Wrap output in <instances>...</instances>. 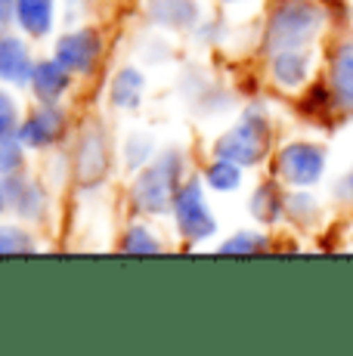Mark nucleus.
<instances>
[{
	"label": "nucleus",
	"mask_w": 353,
	"mask_h": 356,
	"mask_svg": "<svg viewBox=\"0 0 353 356\" xmlns=\"http://www.w3.org/2000/svg\"><path fill=\"white\" fill-rule=\"evenodd\" d=\"M155 155H158L155 136L146 134V130H131V134L121 140V164H124L131 174H137L140 168H146Z\"/></svg>",
	"instance_id": "6ab92c4d"
},
{
	"label": "nucleus",
	"mask_w": 353,
	"mask_h": 356,
	"mask_svg": "<svg viewBox=\"0 0 353 356\" xmlns=\"http://www.w3.org/2000/svg\"><path fill=\"white\" fill-rule=\"evenodd\" d=\"M38 59L31 56L28 44L22 34H10L0 31V84L6 87H28L31 84V72H35Z\"/></svg>",
	"instance_id": "9b49d317"
},
{
	"label": "nucleus",
	"mask_w": 353,
	"mask_h": 356,
	"mask_svg": "<svg viewBox=\"0 0 353 356\" xmlns=\"http://www.w3.org/2000/svg\"><path fill=\"white\" fill-rule=\"evenodd\" d=\"M335 90H329L325 84H316V87H310L307 93H304V99H301V112L307 115V118H313V121H325L329 118V112H331V106H335Z\"/></svg>",
	"instance_id": "a878e982"
},
{
	"label": "nucleus",
	"mask_w": 353,
	"mask_h": 356,
	"mask_svg": "<svg viewBox=\"0 0 353 356\" xmlns=\"http://www.w3.org/2000/svg\"><path fill=\"white\" fill-rule=\"evenodd\" d=\"M19 127V99L0 84V130H16Z\"/></svg>",
	"instance_id": "bb28decb"
},
{
	"label": "nucleus",
	"mask_w": 353,
	"mask_h": 356,
	"mask_svg": "<svg viewBox=\"0 0 353 356\" xmlns=\"http://www.w3.org/2000/svg\"><path fill=\"white\" fill-rule=\"evenodd\" d=\"M186 180V155L180 149H161L131 180V208L142 217H167L176 189Z\"/></svg>",
	"instance_id": "f257e3e1"
},
{
	"label": "nucleus",
	"mask_w": 353,
	"mask_h": 356,
	"mask_svg": "<svg viewBox=\"0 0 353 356\" xmlns=\"http://www.w3.org/2000/svg\"><path fill=\"white\" fill-rule=\"evenodd\" d=\"M248 214L254 217L261 227H273L285 217V195L279 193V183L267 180V183H257L254 193L248 198Z\"/></svg>",
	"instance_id": "f3484780"
},
{
	"label": "nucleus",
	"mask_w": 353,
	"mask_h": 356,
	"mask_svg": "<svg viewBox=\"0 0 353 356\" xmlns=\"http://www.w3.org/2000/svg\"><path fill=\"white\" fill-rule=\"evenodd\" d=\"M310 72H313V56H310L304 47L270 53V78H273V84H279L282 90H301L310 81Z\"/></svg>",
	"instance_id": "4468645a"
},
{
	"label": "nucleus",
	"mask_w": 353,
	"mask_h": 356,
	"mask_svg": "<svg viewBox=\"0 0 353 356\" xmlns=\"http://www.w3.org/2000/svg\"><path fill=\"white\" fill-rule=\"evenodd\" d=\"M338 195H344V198H353V170L347 177L341 180V186H338Z\"/></svg>",
	"instance_id": "c756f323"
},
{
	"label": "nucleus",
	"mask_w": 353,
	"mask_h": 356,
	"mask_svg": "<svg viewBox=\"0 0 353 356\" xmlns=\"http://www.w3.org/2000/svg\"><path fill=\"white\" fill-rule=\"evenodd\" d=\"M223 3H242V0H223Z\"/></svg>",
	"instance_id": "2f4dec72"
},
{
	"label": "nucleus",
	"mask_w": 353,
	"mask_h": 356,
	"mask_svg": "<svg viewBox=\"0 0 353 356\" xmlns=\"http://www.w3.org/2000/svg\"><path fill=\"white\" fill-rule=\"evenodd\" d=\"M53 56L69 68L74 78H90V74H97V68L106 56L103 31L93 29V25L69 29L65 34L56 38V44H53Z\"/></svg>",
	"instance_id": "423d86ee"
},
{
	"label": "nucleus",
	"mask_w": 353,
	"mask_h": 356,
	"mask_svg": "<svg viewBox=\"0 0 353 356\" xmlns=\"http://www.w3.org/2000/svg\"><path fill=\"white\" fill-rule=\"evenodd\" d=\"M285 217L295 220L297 227H310L319 217V202L307 189H295L291 195H285Z\"/></svg>",
	"instance_id": "393cba45"
},
{
	"label": "nucleus",
	"mask_w": 353,
	"mask_h": 356,
	"mask_svg": "<svg viewBox=\"0 0 353 356\" xmlns=\"http://www.w3.org/2000/svg\"><path fill=\"white\" fill-rule=\"evenodd\" d=\"M331 90L344 108H353V44H344L331 56Z\"/></svg>",
	"instance_id": "a211bd4d"
},
{
	"label": "nucleus",
	"mask_w": 353,
	"mask_h": 356,
	"mask_svg": "<svg viewBox=\"0 0 353 356\" xmlns=\"http://www.w3.org/2000/svg\"><path fill=\"white\" fill-rule=\"evenodd\" d=\"M16 25V0H0V31Z\"/></svg>",
	"instance_id": "c85d7f7f"
},
{
	"label": "nucleus",
	"mask_w": 353,
	"mask_h": 356,
	"mask_svg": "<svg viewBox=\"0 0 353 356\" xmlns=\"http://www.w3.org/2000/svg\"><path fill=\"white\" fill-rule=\"evenodd\" d=\"M3 189H6V204L22 223H40L47 217V211H50V195H47L44 183H38L25 170L3 177Z\"/></svg>",
	"instance_id": "1a4fd4ad"
},
{
	"label": "nucleus",
	"mask_w": 353,
	"mask_h": 356,
	"mask_svg": "<svg viewBox=\"0 0 353 356\" xmlns=\"http://www.w3.org/2000/svg\"><path fill=\"white\" fill-rule=\"evenodd\" d=\"M72 170L81 189H99L106 183L108 170H112V143L99 121H87L81 127L72 152Z\"/></svg>",
	"instance_id": "39448f33"
},
{
	"label": "nucleus",
	"mask_w": 353,
	"mask_h": 356,
	"mask_svg": "<svg viewBox=\"0 0 353 356\" xmlns=\"http://www.w3.org/2000/svg\"><path fill=\"white\" fill-rule=\"evenodd\" d=\"M142 97H146V72L137 65H121L108 81V102L112 108L121 112H133L140 108Z\"/></svg>",
	"instance_id": "2eb2a0df"
},
{
	"label": "nucleus",
	"mask_w": 353,
	"mask_h": 356,
	"mask_svg": "<svg viewBox=\"0 0 353 356\" xmlns=\"http://www.w3.org/2000/svg\"><path fill=\"white\" fill-rule=\"evenodd\" d=\"M69 127H72V121L63 102H38V108H31L19 121L16 134L28 152H47V149L59 146L69 136Z\"/></svg>",
	"instance_id": "6e6552de"
},
{
	"label": "nucleus",
	"mask_w": 353,
	"mask_h": 356,
	"mask_svg": "<svg viewBox=\"0 0 353 356\" xmlns=\"http://www.w3.org/2000/svg\"><path fill=\"white\" fill-rule=\"evenodd\" d=\"M192 34H195V40H199V44H217V40H220V34H223V25L199 22V29H195Z\"/></svg>",
	"instance_id": "cd10ccee"
},
{
	"label": "nucleus",
	"mask_w": 353,
	"mask_h": 356,
	"mask_svg": "<svg viewBox=\"0 0 353 356\" xmlns=\"http://www.w3.org/2000/svg\"><path fill=\"white\" fill-rule=\"evenodd\" d=\"M325 10L316 0H279L263 25V50H297L319 38Z\"/></svg>",
	"instance_id": "7ed1b4c3"
},
{
	"label": "nucleus",
	"mask_w": 353,
	"mask_h": 356,
	"mask_svg": "<svg viewBox=\"0 0 353 356\" xmlns=\"http://www.w3.org/2000/svg\"><path fill=\"white\" fill-rule=\"evenodd\" d=\"M325 174V149L307 140L285 143L276 155V177L291 189H310Z\"/></svg>",
	"instance_id": "0eeeda50"
},
{
	"label": "nucleus",
	"mask_w": 353,
	"mask_h": 356,
	"mask_svg": "<svg viewBox=\"0 0 353 356\" xmlns=\"http://www.w3.org/2000/svg\"><path fill=\"white\" fill-rule=\"evenodd\" d=\"M72 84H74V74L56 56H50V59H38L35 63L28 90L35 97V102H63L69 97Z\"/></svg>",
	"instance_id": "f8f14e48"
},
{
	"label": "nucleus",
	"mask_w": 353,
	"mask_h": 356,
	"mask_svg": "<svg viewBox=\"0 0 353 356\" xmlns=\"http://www.w3.org/2000/svg\"><path fill=\"white\" fill-rule=\"evenodd\" d=\"M38 251L35 232L19 223H0V257H25Z\"/></svg>",
	"instance_id": "5701e85b"
},
{
	"label": "nucleus",
	"mask_w": 353,
	"mask_h": 356,
	"mask_svg": "<svg viewBox=\"0 0 353 356\" xmlns=\"http://www.w3.org/2000/svg\"><path fill=\"white\" fill-rule=\"evenodd\" d=\"M25 143L16 130H0V177H10L16 170H25Z\"/></svg>",
	"instance_id": "b1692460"
},
{
	"label": "nucleus",
	"mask_w": 353,
	"mask_h": 356,
	"mask_svg": "<svg viewBox=\"0 0 353 356\" xmlns=\"http://www.w3.org/2000/svg\"><path fill=\"white\" fill-rule=\"evenodd\" d=\"M118 251L121 254H161L165 251V245H161V238L155 236V229L149 227L146 220H133L131 227L121 232V242H118Z\"/></svg>",
	"instance_id": "aec40b11"
},
{
	"label": "nucleus",
	"mask_w": 353,
	"mask_h": 356,
	"mask_svg": "<svg viewBox=\"0 0 353 356\" xmlns=\"http://www.w3.org/2000/svg\"><path fill=\"white\" fill-rule=\"evenodd\" d=\"M242 174H245V168L214 155V159L208 161V168L202 170V180H205V186L211 189V193L227 195V193H236V189L242 186Z\"/></svg>",
	"instance_id": "412c9836"
},
{
	"label": "nucleus",
	"mask_w": 353,
	"mask_h": 356,
	"mask_svg": "<svg viewBox=\"0 0 353 356\" xmlns=\"http://www.w3.org/2000/svg\"><path fill=\"white\" fill-rule=\"evenodd\" d=\"M142 16L158 31L192 34L202 22V6L199 0H146Z\"/></svg>",
	"instance_id": "9d476101"
},
{
	"label": "nucleus",
	"mask_w": 353,
	"mask_h": 356,
	"mask_svg": "<svg viewBox=\"0 0 353 356\" xmlns=\"http://www.w3.org/2000/svg\"><path fill=\"white\" fill-rule=\"evenodd\" d=\"M3 211H10V204H6V189H3V177H0V217H3Z\"/></svg>",
	"instance_id": "7c9ffc66"
},
{
	"label": "nucleus",
	"mask_w": 353,
	"mask_h": 356,
	"mask_svg": "<svg viewBox=\"0 0 353 356\" xmlns=\"http://www.w3.org/2000/svg\"><path fill=\"white\" fill-rule=\"evenodd\" d=\"M205 193H208V186L202 177H186L174 198V208H171L174 229L189 245H205L217 236V217L208 208Z\"/></svg>",
	"instance_id": "20e7f679"
},
{
	"label": "nucleus",
	"mask_w": 353,
	"mask_h": 356,
	"mask_svg": "<svg viewBox=\"0 0 353 356\" xmlns=\"http://www.w3.org/2000/svg\"><path fill=\"white\" fill-rule=\"evenodd\" d=\"M270 140H273V124H270V112L261 102H251L242 108V118L229 130H223L214 140L211 155L217 159L236 161L239 168H257L270 152Z\"/></svg>",
	"instance_id": "f03ea898"
},
{
	"label": "nucleus",
	"mask_w": 353,
	"mask_h": 356,
	"mask_svg": "<svg viewBox=\"0 0 353 356\" xmlns=\"http://www.w3.org/2000/svg\"><path fill=\"white\" fill-rule=\"evenodd\" d=\"M56 0H16V25L25 38L44 40L56 25Z\"/></svg>",
	"instance_id": "dca6fc26"
},
{
	"label": "nucleus",
	"mask_w": 353,
	"mask_h": 356,
	"mask_svg": "<svg viewBox=\"0 0 353 356\" xmlns=\"http://www.w3.org/2000/svg\"><path fill=\"white\" fill-rule=\"evenodd\" d=\"M220 254H239V257H254V254H263L270 251V236L267 232H257V229H239L233 232L229 238H223L217 245Z\"/></svg>",
	"instance_id": "4be33fe9"
},
{
	"label": "nucleus",
	"mask_w": 353,
	"mask_h": 356,
	"mask_svg": "<svg viewBox=\"0 0 353 356\" xmlns=\"http://www.w3.org/2000/svg\"><path fill=\"white\" fill-rule=\"evenodd\" d=\"M192 84H183V93H186V102L192 112H199L202 118H214V115H223L233 108V93L223 84L205 78V74H189Z\"/></svg>",
	"instance_id": "ddd939ff"
}]
</instances>
